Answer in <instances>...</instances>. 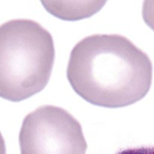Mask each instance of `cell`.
Here are the masks:
<instances>
[{
    "label": "cell",
    "mask_w": 154,
    "mask_h": 154,
    "mask_svg": "<svg viewBox=\"0 0 154 154\" xmlns=\"http://www.w3.org/2000/svg\"><path fill=\"white\" fill-rule=\"evenodd\" d=\"M21 154H85L79 123L53 106L39 107L24 119L19 135Z\"/></svg>",
    "instance_id": "3"
},
{
    "label": "cell",
    "mask_w": 154,
    "mask_h": 154,
    "mask_svg": "<svg viewBox=\"0 0 154 154\" xmlns=\"http://www.w3.org/2000/svg\"><path fill=\"white\" fill-rule=\"evenodd\" d=\"M55 59L50 32L30 20H14L0 29V92L19 102L41 91L48 83Z\"/></svg>",
    "instance_id": "2"
},
{
    "label": "cell",
    "mask_w": 154,
    "mask_h": 154,
    "mask_svg": "<svg viewBox=\"0 0 154 154\" xmlns=\"http://www.w3.org/2000/svg\"><path fill=\"white\" fill-rule=\"evenodd\" d=\"M67 76L74 91L87 102L121 108L149 91L153 66L146 53L118 35H95L78 43L70 53Z\"/></svg>",
    "instance_id": "1"
},
{
    "label": "cell",
    "mask_w": 154,
    "mask_h": 154,
    "mask_svg": "<svg viewBox=\"0 0 154 154\" xmlns=\"http://www.w3.org/2000/svg\"><path fill=\"white\" fill-rule=\"evenodd\" d=\"M143 19L154 31V1H145L143 5Z\"/></svg>",
    "instance_id": "4"
},
{
    "label": "cell",
    "mask_w": 154,
    "mask_h": 154,
    "mask_svg": "<svg viewBox=\"0 0 154 154\" xmlns=\"http://www.w3.org/2000/svg\"><path fill=\"white\" fill-rule=\"evenodd\" d=\"M118 154H154V147H143L124 150Z\"/></svg>",
    "instance_id": "5"
}]
</instances>
